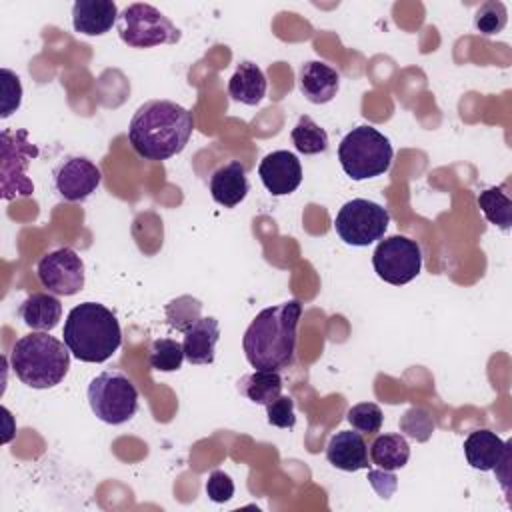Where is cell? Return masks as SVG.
<instances>
[{
	"label": "cell",
	"mask_w": 512,
	"mask_h": 512,
	"mask_svg": "<svg viewBox=\"0 0 512 512\" xmlns=\"http://www.w3.org/2000/svg\"><path fill=\"white\" fill-rule=\"evenodd\" d=\"M194 130L192 112L172 100H148L132 116L128 140L144 160H168L180 154Z\"/></svg>",
	"instance_id": "obj_1"
},
{
	"label": "cell",
	"mask_w": 512,
	"mask_h": 512,
	"mask_svg": "<svg viewBox=\"0 0 512 512\" xmlns=\"http://www.w3.org/2000/svg\"><path fill=\"white\" fill-rule=\"evenodd\" d=\"M300 314L302 304L298 300H288L256 314L242 338V348L252 368L280 372L294 362Z\"/></svg>",
	"instance_id": "obj_2"
},
{
	"label": "cell",
	"mask_w": 512,
	"mask_h": 512,
	"mask_svg": "<svg viewBox=\"0 0 512 512\" xmlns=\"http://www.w3.org/2000/svg\"><path fill=\"white\" fill-rule=\"evenodd\" d=\"M64 344L82 362H106L122 344L118 318L98 302L74 306L64 322Z\"/></svg>",
	"instance_id": "obj_3"
},
{
	"label": "cell",
	"mask_w": 512,
	"mask_h": 512,
	"mask_svg": "<svg viewBox=\"0 0 512 512\" xmlns=\"http://www.w3.org/2000/svg\"><path fill=\"white\" fill-rule=\"evenodd\" d=\"M10 366L22 384L46 390L60 384L68 374L70 350L46 332H32L12 346Z\"/></svg>",
	"instance_id": "obj_4"
},
{
	"label": "cell",
	"mask_w": 512,
	"mask_h": 512,
	"mask_svg": "<svg viewBox=\"0 0 512 512\" xmlns=\"http://www.w3.org/2000/svg\"><path fill=\"white\" fill-rule=\"evenodd\" d=\"M392 156L390 140L368 124L352 128L338 146L340 166L352 180H368L388 172Z\"/></svg>",
	"instance_id": "obj_5"
},
{
	"label": "cell",
	"mask_w": 512,
	"mask_h": 512,
	"mask_svg": "<svg viewBox=\"0 0 512 512\" xmlns=\"http://www.w3.org/2000/svg\"><path fill=\"white\" fill-rule=\"evenodd\" d=\"M88 404L98 420L118 426L136 414L138 390L124 372L104 370L88 384Z\"/></svg>",
	"instance_id": "obj_6"
},
{
	"label": "cell",
	"mask_w": 512,
	"mask_h": 512,
	"mask_svg": "<svg viewBox=\"0 0 512 512\" xmlns=\"http://www.w3.org/2000/svg\"><path fill=\"white\" fill-rule=\"evenodd\" d=\"M120 40L132 48H152L174 44L180 40V30L158 8L134 2L118 16Z\"/></svg>",
	"instance_id": "obj_7"
},
{
	"label": "cell",
	"mask_w": 512,
	"mask_h": 512,
	"mask_svg": "<svg viewBox=\"0 0 512 512\" xmlns=\"http://www.w3.org/2000/svg\"><path fill=\"white\" fill-rule=\"evenodd\" d=\"M38 156V148L28 142L26 130H2L0 134V192L4 200L16 196H32L34 184L26 176L30 160Z\"/></svg>",
	"instance_id": "obj_8"
},
{
	"label": "cell",
	"mask_w": 512,
	"mask_h": 512,
	"mask_svg": "<svg viewBox=\"0 0 512 512\" xmlns=\"http://www.w3.org/2000/svg\"><path fill=\"white\" fill-rule=\"evenodd\" d=\"M388 224V210L366 198H354L346 202L334 218L336 234L350 246H368L380 240Z\"/></svg>",
	"instance_id": "obj_9"
},
{
	"label": "cell",
	"mask_w": 512,
	"mask_h": 512,
	"mask_svg": "<svg viewBox=\"0 0 512 512\" xmlns=\"http://www.w3.org/2000/svg\"><path fill=\"white\" fill-rule=\"evenodd\" d=\"M372 266L384 282L392 286H402L412 282L420 274L422 250L416 240L394 234L378 242L372 254Z\"/></svg>",
	"instance_id": "obj_10"
},
{
	"label": "cell",
	"mask_w": 512,
	"mask_h": 512,
	"mask_svg": "<svg viewBox=\"0 0 512 512\" xmlns=\"http://www.w3.org/2000/svg\"><path fill=\"white\" fill-rule=\"evenodd\" d=\"M40 284L56 296H72L84 288V262L72 248H58L36 266Z\"/></svg>",
	"instance_id": "obj_11"
},
{
	"label": "cell",
	"mask_w": 512,
	"mask_h": 512,
	"mask_svg": "<svg viewBox=\"0 0 512 512\" xmlns=\"http://www.w3.org/2000/svg\"><path fill=\"white\" fill-rule=\"evenodd\" d=\"M100 180V168L84 156H70L54 170L56 192L68 202L86 200L92 192H96Z\"/></svg>",
	"instance_id": "obj_12"
},
{
	"label": "cell",
	"mask_w": 512,
	"mask_h": 512,
	"mask_svg": "<svg viewBox=\"0 0 512 512\" xmlns=\"http://www.w3.org/2000/svg\"><path fill=\"white\" fill-rule=\"evenodd\" d=\"M258 176L272 196H286L300 186L302 166L296 154L288 150H274L262 158Z\"/></svg>",
	"instance_id": "obj_13"
},
{
	"label": "cell",
	"mask_w": 512,
	"mask_h": 512,
	"mask_svg": "<svg viewBox=\"0 0 512 512\" xmlns=\"http://www.w3.org/2000/svg\"><path fill=\"white\" fill-rule=\"evenodd\" d=\"M326 460L344 472H356L370 466L366 440L358 430H340L326 444Z\"/></svg>",
	"instance_id": "obj_14"
},
{
	"label": "cell",
	"mask_w": 512,
	"mask_h": 512,
	"mask_svg": "<svg viewBox=\"0 0 512 512\" xmlns=\"http://www.w3.org/2000/svg\"><path fill=\"white\" fill-rule=\"evenodd\" d=\"M462 448H464V456H466V460L472 468L482 470V472H490L500 464L504 454L512 448V442L510 440L504 442L492 430L478 428V430H472L466 436Z\"/></svg>",
	"instance_id": "obj_15"
},
{
	"label": "cell",
	"mask_w": 512,
	"mask_h": 512,
	"mask_svg": "<svg viewBox=\"0 0 512 512\" xmlns=\"http://www.w3.org/2000/svg\"><path fill=\"white\" fill-rule=\"evenodd\" d=\"M208 188L214 202H218L220 206L224 208L238 206L250 190L244 164L238 160H230L228 164H222L212 172Z\"/></svg>",
	"instance_id": "obj_16"
},
{
	"label": "cell",
	"mask_w": 512,
	"mask_h": 512,
	"mask_svg": "<svg viewBox=\"0 0 512 512\" xmlns=\"http://www.w3.org/2000/svg\"><path fill=\"white\" fill-rule=\"evenodd\" d=\"M118 8L112 0H78L72 6V26L84 36H102L118 20Z\"/></svg>",
	"instance_id": "obj_17"
},
{
	"label": "cell",
	"mask_w": 512,
	"mask_h": 512,
	"mask_svg": "<svg viewBox=\"0 0 512 512\" xmlns=\"http://www.w3.org/2000/svg\"><path fill=\"white\" fill-rule=\"evenodd\" d=\"M298 84H300V92L308 102L326 104L338 92L340 74L332 66L320 60H310L300 66Z\"/></svg>",
	"instance_id": "obj_18"
},
{
	"label": "cell",
	"mask_w": 512,
	"mask_h": 512,
	"mask_svg": "<svg viewBox=\"0 0 512 512\" xmlns=\"http://www.w3.org/2000/svg\"><path fill=\"white\" fill-rule=\"evenodd\" d=\"M220 338V326L214 316L198 318L192 326L184 330V358L190 364H212L216 342Z\"/></svg>",
	"instance_id": "obj_19"
},
{
	"label": "cell",
	"mask_w": 512,
	"mask_h": 512,
	"mask_svg": "<svg viewBox=\"0 0 512 512\" xmlns=\"http://www.w3.org/2000/svg\"><path fill=\"white\" fill-rule=\"evenodd\" d=\"M22 322L38 332H50L62 318V304L52 292H34L20 304Z\"/></svg>",
	"instance_id": "obj_20"
},
{
	"label": "cell",
	"mask_w": 512,
	"mask_h": 512,
	"mask_svg": "<svg viewBox=\"0 0 512 512\" xmlns=\"http://www.w3.org/2000/svg\"><path fill=\"white\" fill-rule=\"evenodd\" d=\"M228 94L246 106H256L266 96V76L250 60H244L238 64L236 72L228 80Z\"/></svg>",
	"instance_id": "obj_21"
},
{
	"label": "cell",
	"mask_w": 512,
	"mask_h": 512,
	"mask_svg": "<svg viewBox=\"0 0 512 512\" xmlns=\"http://www.w3.org/2000/svg\"><path fill=\"white\" fill-rule=\"evenodd\" d=\"M410 458V446L402 434H382L370 444V460L382 470L404 468Z\"/></svg>",
	"instance_id": "obj_22"
},
{
	"label": "cell",
	"mask_w": 512,
	"mask_h": 512,
	"mask_svg": "<svg viewBox=\"0 0 512 512\" xmlns=\"http://www.w3.org/2000/svg\"><path fill=\"white\" fill-rule=\"evenodd\" d=\"M238 392L254 404L268 406L282 394V376L274 370H256L240 378Z\"/></svg>",
	"instance_id": "obj_23"
},
{
	"label": "cell",
	"mask_w": 512,
	"mask_h": 512,
	"mask_svg": "<svg viewBox=\"0 0 512 512\" xmlns=\"http://www.w3.org/2000/svg\"><path fill=\"white\" fill-rule=\"evenodd\" d=\"M506 184L490 186L478 194V206L486 220L500 230H510L512 224V200L508 196Z\"/></svg>",
	"instance_id": "obj_24"
},
{
	"label": "cell",
	"mask_w": 512,
	"mask_h": 512,
	"mask_svg": "<svg viewBox=\"0 0 512 512\" xmlns=\"http://www.w3.org/2000/svg\"><path fill=\"white\" fill-rule=\"evenodd\" d=\"M294 148L300 154H320L328 150V134L308 114H302L290 132Z\"/></svg>",
	"instance_id": "obj_25"
},
{
	"label": "cell",
	"mask_w": 512,
	"mask_h": 512,
	"mask_svg": "<svg viewBox=\"0 0 512 512\" xmlns=\"http://www.w3.org/2000/svg\"><path fill=\"white\" fill-rule=\"evenodd\" d=\"M148 362L158 372H174L184 362V348L182 342L172 338H158L150 346Z\"/></svg>",
	"instance_id": "obj_26"
},
{
	"label": "cell",
	"mask_w": 512,
	"mask_h": 512,
	"mask_svg": "<svg viewBox=\"0 0 512 512\" xmlns=\"http://www.w3.org/2000/svg\"><path fill=\"white\" fill-rule=\"evenodd\" d=\"M506 22H508V10L498 0H488L480 4L478 10L474 12V28L484 36L502 32Z\"/></svg>",
	"instance_id": "obj_27"
},
{
	"label": "cell",
	"mask_w": 512,
	"mask_h": 512,
	"mask_svg": "<svg viewBox=\"0 0 512 512\" xmlns=\"http://www.w3.org/2000/svg\"><path fill=\"white\" fill-rule=\"evenodd\" d=\"M346 420L360 434H376L382 428L384 414H382L378 404H374V402H360V404L352 406L346 412Z\"/></svg>",
	"instance_id": "obj_28"
},
{
	"label": "cell",
	"mask_w": 512,
	"mask_h": 512,
	"mask_svg": "<svg viewBox=\"0 0 512 512\" xmlns=\"http://www.w3.org/2000/svg\"><path fill=\"white\" fill-rule=\"evenodd\" d=\"M200 310H202L200 300L192 296H180L166 306V318L172 328L184 332L188 326H192L200 318Z\"/></svg>",
	"instance_id": "obj_29"
},
{
	"label": "cell",
	"mask_w": 512,
	"mask_h": 512,
	"mask_svg": "<svg viewBox=\"0 0 512 512\" xmlns=\"http://www.w3.org/2000/svg\"><path fill=\"white\" fill-rule=\"evenodd\" d=\"M400 428L408 436H412L414 440L424 442V440L430 438V434L434 430V420H432L428 410H424V408H410L404 414V418L400 420Z\"/></svg>",
	"instance_id": "obj_30"
},
{
	"label": "cell",
	"mask_w": 512,
	"mask_h": 512,
	"mask_svg": "<svg viewBox=\"0 0 512 512\" xmlns=\"http://www.w3.org/2000/svg\"><path fill=\"white\" fill-rule=\"evenodd\" d=\"M0 74H2V110H0V116L8 118L12 112L18 110V106L22 102V84H20V78L8 68H2Z\"/></svg>",
	"instance_id": "obj_31"
},
{
	"label": "cell",
	"mask_w": 512,
	"mask_h": 512,
	"mask_svg": "<svg viewBox=\"0 0 512 512\" xmlns=\"http://www.w3.org/2000/svg\"><path fill=\"white\" fill-rule=\"evenodd\" d=\"M268 424L276 428H294L296 416H294V400L290 396H278L274 402L266 406Z\"/></svg>",
	"instance_id": "obj_32"
},
{
	"label": "cell",
	"mask_w": 512,
	"mask_h": 512,
	"mask_svg": "<svg viewBox=\"0 0 512 512\" xmlns=\"http://www.w3.org/2000/svg\"><path fill=\"white\" fill-rule=\"evenodd\" d=\"M206 494L212 502H228L234 496V482L232 478L222 472V470H214L210 472L208 480H206Z\"/></svg>",
	"instance_id": "obj_33"
}]
</instances>
